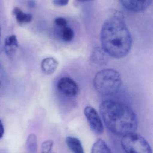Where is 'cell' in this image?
<instances>
[{
    "mask_svg": "<svg viewBox=\"0 0 153 153\" xmlns=\"http://www.w3.org/2000/svg\"><path fill=\"white\" fill-rule=\"evenodd\" d=\"M102 48L113 58H123L131 51L132 39L124 20L119 16L108 19L101 31Z\"/></svg>",
    "mask_w": 153,
    "mask_h": 153,
    "instance_id": "cell-1",
    "label": "cell"
},
{
    "mask_svg": "<svg viewBox=\"0 0 153 153\" xmlns=\"http://www.w3.org/2000/svg\"><path fill=\"white\" fill-rule=\"evenodd\" d=\"M99 111L105 126L113 134L124 136L136 131L137 116L127 104L117 101H104L100 105Z\"/></svg>",
    "mask_w": 153,
    "mask_h": 153,
    "instance_id": "cell-2",
    "label": "cell"
},
{
    "mask_svg": "<svg viewBox=\"0 0 153 153\" xmlns=\"http://www.w3.org/2000/svg\"><path fill=\"white\" fill-rule=\"evenodd\" d=\"M93 86L97 92L104 95L118 93L122 86L120 74L116 70L104 69L98 72L93 81Z\"/></svg>",
    "mask_w": 153,
    "mask_h": 153,
    "instance_id": "cell-3",
    "label": "cell"
},
{
    "mask_svg": "<svg viewBox=\"0 0 153 153\" xmlns=\"http://www.w3.org/2000/svg\"><path fill=\"white\" fill-rule=\"evenodd\" d=\"M121 143L122 147L127 153H152L147 141L135 133L123 136Z\"/></svg>",
    "mask_w": 153,
    "mask_h": 153,
    "instance_id": "cell-4",
    "label": "cell"
},
{
    "mask_svg": "<svg viewBox=\"0 0 153 153\" xmlns=\"http://www.w3.org/2000/svg\"><path fill=\"white\" fill-rule=\"evenodd\" d=\"M84 113L93 132L96 134H102L104 132L103 124L96 110L91 106H87L84 108Z\"/></svg>",
    "mask_w": 153,
    "mask_h": 153,
    "instance_id": "cell-5",
    "label": "cell"
},
{
    "mask_svg": "<svg viewBox=\"0 0 153 153\" xmlns=\"http://www.w3.org/2000/svg\"><path fill=\"white\" fill-rule=\"evenodd\" d=\"M57 87L61 93L69 97L76 96L79 91L78 85L75 81L68 77H62L59 79Z\"/></svg>",
    "mask_w": 153,
    "mask_h": 153,
    "instance_id": "cell-6",
    "label": "cell"
},
{
    "mask_svg": "<svg viewBox=\"0 0 153 153\" xmlns=\"http://www.w3.org/2000/svg\"><path fill=\"white\" fill-rule=\"evenodd\" d=\"M119 1L126 9L136 13L145 10L152 2V0H119Z\"/></svg>",
    "mask_w": 153,
    "mask_h": 153,
    "instance_id": "cell-7",
    "label": "cell"
},
{
    "mask_svg": "<svg viewBox=\"0 0 153 153\" xmlns=\"http://www.w3.org/2000/svg\"><path fill=\"white\" fill-rule=\"evenodd\" d=\"M4 50L5 53L9 57L14 55L19 48V43L15 35L8 36L5 38L4 44Z\"/></svg>",
    "mask_w": 153,
    "mask_h": 153,
    "instance_id": "cell-8",
    "label": "cell"
},
{
    "mask_svg": "<svg viewBox=\"0 0 153 153\" xmlns=\"http://www.w3.org/2000/svg\"><path fill=\"white\" fill-rule=\"evenodd\" d=\"M107 54L102 48H96L93 49L91 55L92 62L99 65H104L107 62Z\"/></svg>",
    "mask_w": 153,
    "mask_h": 153,
    "instance_id": "cell-9",
    "label": "cell"
},
{
    "mask_svg": "<svg viewBox=\"0 0 153 153\" xmlns=\"http://www.w3.org/2000/svg\"><path fill=\"white\" fill-rule=\"evenodd\" d=\"M58 65V62L54 58L47 57L41 62V69L45 74L50 75L55 72Z\"/></svg>",
    "mask_w": 153,
    "mask_h": 153,
    "instance_id": "cell-10",
    "label": "cell"
},
{
    "mask_svg": "<svg viewBox=\"0 0 153 153\" xmlns=\"http://www.w3.org/2000/svg\"><path fill=\"white\" fill-rule=\"evenodd\" d=\"M13 13L18 24L21 26L29 23L32 20V15L23 12L20 8L16 7L13 9Z\"/></svg>",
    "mask_w": 153,
    "mask_h": 153,
    "instance_id": "cell-11",
    "label": "cell"
},
{
    "mask_svg": "<svg viewBox=\"0 0 153 153\" xmlns=\"http://www.w3.org/2000/svg\"><path fill=\"white\" fill-rule=\"evenodd\" d=\"M66 145L73 153H84L81 141L76 137H68L66 139Z\"/></svg>",
    "mask_w": 153,
    "mask_h": 153,
    "instance_id": "cell-12",
    "label": "cell"
},
{
    "mask_svg": "<svg viewBox=\"0 0 153 153\" xmlns=\"http://www.w3.org/2000/svg\"><path fill=\"white\" fill-rule=\"evenodd\" d=\"M91 153H113L105 142L102 139L97 140L93 145Z\"/></svg>",
    "mask_w": 153,
    "mask_h": 153,
    "instance_id": "cell-13",
    "label": "cell"
},
{
    "mask_svg": "<svg viewBox=\"0 0 153 153\" xmlns=\"http://www.w3.org/2000/svg\"><path fill=\"white\" fill-rule=\"evenodd\" d=\"M74 37V32L71 28L67 27H62L61 30V37L66 42L72 41Z\"/></svg>",
    "mask_w": 153,
    "mask_h": 153,
    "instance_id": "cell-14",
    "label": "cell"
},
{
    "mask_svg": "<svg viewBox=\"0 0 153 153\" xmlns=\"http://www.w3.org/2000/svg\"><path fill=\"white\" fill-rule=\"evenodd\" d=\"M27 146L30 152H35L37 149V139L36 135L31 134L28 136L27 140Z\"/></svg>",
    "mask_w": 153,
    "mask_h": 153,
    "instance_id": "cell-15",
    "label": "cell"
},
{
    "mask_svg": "<svg viewBox=\"0 0 153 153\" xmlns=\"http://www.w3.org/2000/svg\"><path fill=\"white\" fill-rule=\"evenodd\" d=\"M53 141L49 140L45 141L41 145V153H51L53 146Z\"/></svg>",
    "mask_w": 153,
    "mask_h": 153,
    "instance_id": "cell-16",
    "label": "cell"
},
{
    "mask_svg": "<svg viewBox=\"0 0 153 153\" xmlns=\"http://www.w3.org/2000/svg\"><path fill=\"white\" fill-rule=\"evenodd\" d=\"M55 24L58 26V27H66L67 26V22L65 19L62 17H58L55 19L54 20Z\"/></svg>",
    "mask_w": 153,
    "mask_h": 153,
    "instance_id": "cell-17",
    "label": "cell"
},
{
    "mask_svg": "<svg viewBox=\"0 0 153 153\" xmlns=\"http://www.w3.org/2000/svg\"><path fill=\"white\" fill-rule=\"evenodd\" d=\"M53 2L57 6H64L68 4L69 0H53Z\"/></svg>",
    "mask_w": 153,
    "mask_h": 153,
    "instance_id": "cell-18",
    "label": "cell"
},
{
    "mask_svg": "<svg viewBox=\"0 0 153 153\" xmlns=\"http://www.w3.org/2000/svg\"><path fill=\"white\" fill-rule=\"evenodd\" d=\"M27 4L29 8H33L36 6V3L35 0H28Z\"/></svg>",
    "mask_w": 153,
    "mask_h": 153,
    "instance_id": "cell-19",
    "label": "cell"
},
{
    "mask_svg": "<svg viewBox=\"0 0 153 153\" xmlns=\"http://www.w3.org/2000/svg\"><path fill=\"white\" fill-rule=\"evenodd\" d=\"M4 132V130L3 125L1 120H0V139H1L3 136Z\"/></svg>",
    "mask_w": 153,
    "mask_h": 153,
    "instance_id": "cell-20",
    "label": "cell"
},
{
    "mask_svg": "<svg viewBox=\"0 0 153 153\" xmlns=\"http://www.w3.org/2000/svg\"><path fill=\"white\" fill-rule=\"evenodd\" d=\"M77 1L80 2H87L90 1H92L93 0H77Z\"/></svg>",
    "mask_w": 153,
    "mask_h": 153,
    "instance_id": "cell-21",
    "label": "cell"
},
{
    "mask_svg": "<svg viewBox=\"0 0 153 153\" xmlns=\"http://www.w3.org/2000/svg\"><path fill=\"white\" fill-rule=\"evenodd\" d=\"M1 27L0 26V42H1Z\"/></svg>",
    "mask_w": 153,
    "mask_h": 153,
    "instance_id": "cell-22",
    "label": "cell"
},
{
    "mask_svg": "<svg viewBox=\"0 0 153 153\" xmlns=\"http://www.w3.org/2000/svg\"><path fill=\"white\" fill-rule=\"evenodd\" d=\"M0 70H1V68H0Z\"/></svg>",
    "mask_w": 153,
    "mask_h": 153,
    "instance_id": "cell-23",
    "label": "cell"
},
{
    "mask_svg": "<svg viewBox=\"0 0 153 153\" xmlns=\"http://www.w3.org/2000/svg\"><path fill=\"white\" fill-rule=\"evenodd\" d=\"M51 153H53L51 152Z\"/></svg>",
    "mask_w": 153,
    "mask_h": 153,
    "instance_id": "cell-24",
    "label": "cell"
}]
</instances>
